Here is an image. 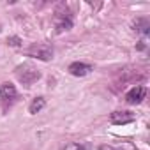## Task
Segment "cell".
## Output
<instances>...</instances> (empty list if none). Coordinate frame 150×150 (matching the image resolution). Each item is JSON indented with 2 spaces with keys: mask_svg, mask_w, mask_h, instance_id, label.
Masks as SVG:
<instances>
[{
  "mask_svg": "<svg viewBox=\"0 0 150 150\" xmlns=\"http://www.w3.org/2000/svg\"><path fill=\"white\" fill-rule=\"evenodd\" d=\"M16 76H18V80H20L23 85L30 87V85H34V83L41 78V72H39V69H35V67L30 65V64H23V65L16 67Z\"/></svg>",
  "mask_w": 150,
  "mask_h": 150,
  "instance_id": "cell-1",
  "label": "cell"
},
{
  "mask_svg": "<svg viewBox=\"0 0 150 150\" xmlns=\"http://www.w3.org/2000/svg\"><path fill=\"white\" fill-rule=\"evenodd\" d=\"M53 46L48 44V42H39V44H34L30 46L28 50V57H34L37 60H42V62H50L53 58Z\"/></svg>",
  "mask_w": 150,
  "mask_h": 150,
  "instance_id": "cell-2",
  "label": "cell"
},
{
  "mask_svg": "<svg viewBox=\"0 0 150 150\" xmlns=\"http://www.w3.org/2000/svg\"><path fill=\"white\" fill-rule=\"evenodd\" d=\"M145 97H146V88L141 87V85L132 87V88L127 90V94H125V101H127L129 104H139Z\"/></svg>",
  "mask_w": 150,
  "mask_h": 150,
  "instance_id": "cell-3",
  "label": "cell"
},
{
  "mask_svg": "<svg viewBox=\"0 0 150 150\" xmlns=\"http://www.w3.org/2000/svg\"><path fill=\"white\" fill-rule=\"evenodd\" d=\"M55 28H57V34L71 30L72 28V18H71V14H67V13L57 14V18H55Z\"/></svg>",
  "mask_w": 150,
  "mask_h": 150,
  "instance_id": "cell-4",
  "label": "cell"
},
{
  "mask_svg": "<svg viewBox=\"0 0 150 150\" xmlns=\"http://www.w3.org/2000/svg\"><path fill=\"white\" fill-rule=\"evenodd\" d=\"M110 122L115 124V125L131 124V122H134V113H131V111H113L110 115Z\"/></svg>",
  "mask_w": 150,
  "mask_h": 150,
  "instance_id": "cell-5",
  "label": "cell"
},
{
  "mask_svg": "<svg viewBox=\"0 0 150 150\" xmlns=\"http://www.w3.org/2000/svg\"><path fill=\"white\" fill-rule=\"evenodd\" d=\"M67 71H69V74H72V76L81 78V76H87V74L92 71V65H88V64H85V62H72V64L67 67Z\"/></svg>",
  "mask_w": 150,
  "mask_h": 150,
  "instance_id": "cell-6",
  "label": "cell"
},
{
  "mask_svg": "<svg viewBox=\"0 0 150 150\" xmlns=\"http://www.w3.org/2000/svg\"><path fill=\"white\" fill-rule=\"evenodd\" d=\"M16 87L13 85V83H9V81H6V83H2V87H0V97H2L4 101H13L14 97H16Z\"/></svg>",
  "mask_w": 150,
  "mask_h": 150,
  "instance_id": "cell-7",
  "label": "cell"
},
{
  "mask_svg": "<svg viewBox=\"0 0 150 150\" xmlns=\"http://www.w3.org/2000/svg\"><path fill=\"white\" fill-rule=\"evenodd\" d=\"M44 106H46V99L44 97H34L32 103H30V106H28V113L30 115H37Z\"/></svg>",
  "mask_w": 150,
  "mask_h": 150,
  "instance_id": "cell-8",
  "label": "cell"
},
{
  "mask_svg": "<svg viewBox=\"0 0 150 150\" xmlns=\"http://www.w3.org/2000/svg\"><path fill=\"white\" fill-rule=\"evenodd\" d=\"M134 30L139 32V34H143V35H146L150 32V21H148V18H138L134 21Z\"/></svg>",
  "mask_w": 150,
  "mask_h": 150,
  "instance_id": "cell-9",
  "label": "cell"
},
{
  "mask_svg": "<svg viewBox=\"0 0 150 150\" xmlns=\"http://www.w3.org/2000/svg\"><path fill=\"white\" fill-rule=\"evenodd\" d=\"M7 44L9 46H21V39L18 37V35H11V37H7Z\"/></svg>",
  "mask_w": 150,
  "mask_h": 150,
  "instance_id": "cell-10",
  "label": "cell"
},
{
  "mask_svg": "<svg viewBox=\"0 0 150 150\" xmlns=\"http://www.w3.org/2000/svg\"><path fill=\"white\" fill-rule=\"evenodd\" d=\"M64 150H85L81 145H78V143H71V145H67Z\"/></svg>",
  "mask_w": 150,
  "mask_h": 150,
  "instance_id": "cell-11",
  "label": "cell"
},
{
  "mask_svg": "<svg viewBox=\"0 0 150 150\" xmlns=\"http://www.w3.org/2000/svg\"><path fill=\"white\" fill-rule=\"evenodd\" d=\"M99 150H117V148H113L110 145H103V146H99Z\"/></svg>",
  "mask_w": 150,
  "mask_h": 150,
  "instance_id": "cell-12",
  "label": "cell"
}]
</instances>
